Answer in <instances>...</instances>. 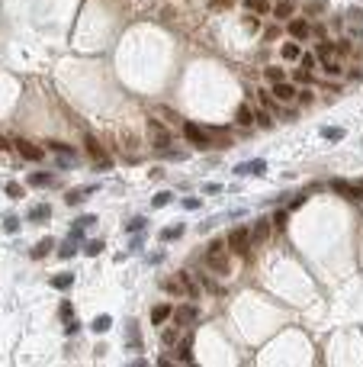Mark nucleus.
Segmentation results:
<instances>
[{
  "mask_svg": "<svg viewBox=\"0 0 363 367\" xmlns=\"http://www.w3.org/2000/svg\"><path fill=\"white\" fill-rule=\"evenodd\" d=\"M228 242H222V239H216L206 248V268L209 271H216V274H228Z\"/></svg>",
  "mask_w": 363,
  "mask_h": 367,
  "instance_id": "f257e3e1",
  "label": "nucleus"
},
{
  "mask_svg": "<svg viewBox=\"0 0 363 367\" xmlns=\"http://www.w3.org/2000/svg\"><path fill=\"white\" fill-rule=\"evenodd\" d=\"M164 290H167V293H177V296H187V300H196V296H200V290H196V283H193V277L190 274H170L167 280L161 283Z\"/></svg>",
  "mask_w": 363,
  "mask_h": 367,
  "instance_id": "f03ea898",
  "label": "nucleus"
},
{
  "mask_svg": "<svg viewBox=\"0 0 363 367\" xmlns=\"http://www.w3.org/2000/svg\"><path fill=\"white\" fill-rule=\"evenodd\" d=\"M225 242H228L231 255H248V251H251V229L248 226H235Z\"/></svg>",
  "mask_w": 363,
  "mask_h": 367,
  "instance_id": "7ed1b4c3",
  "label": "nucleus"
},
{
  "mask_svg": "<svg viewBox=\"0 0 363 367\" xmlns=\"http://www.w3.org/2000/svg\"><path fill=\"white\" fill-rule=\"evenodd\" d=\"M273 100H280V103H290V100H296V84H290V81H277V84H273Z\"/></svg>",
  "mask_w": 363,
  "mask_h": 367,
  "instance_id": "20e7f679",
  "label": "nucleus"
},
{
  "mask_svg": "<svg viewBox=\"0 0 363 367\" xmlns=\"http://www.w3.org/2000/svg\"><path fill=\"white\" fill-rule=\"evenodd\" d=\"M183 135H187L193 145H200V148L209 145V132H206V129H200L196 122H183Z\"/></svg>",
  "mask_w": 363,
  "mask_h": 367,
  "instance_id": "39448f33",
  "label": "nucleus"
},
{
  "mask_svg": "<svg viewBox=\"0 0 363 367\" xmlns=\"http://www.w3.org/2000/svg\"><path fill=\"white\" fill-rule=\"evenodd\" d=\"M45 148H52V152L58 155V161H61V165H65V168L77 161V152H74L71 145H65V142H49V145H45Z\"/></svg>",
  "mask_w": 363,
  "mask_h": 367,
  "instance_id": "423d86ee",
  "label": "nucleus"
},
{
  "mask_svg": "<svg viewBox=\"0 0 363 367\" xmlns=\"http://www.w3.org/2000/svg\"><path fill=\"white\" fill-rule=\"evenodd\" d=\"M267 171V161L264 158H254V161H241V165H235V174H241V178H254V174H264Z\"/></svg>",
  "mask_w": 363,
  "mask_h": 367,
  "instance_id": "0eeeda50",
  "label": "nucleus"
},
{
  "mask_svg": "<svg viewBox=\"0 0 363 367\" xmlns=\"http://www.w3.org/2000/svg\"><path fill=\"white\" fill-rule=\"evenodd\" d=\"M331 187L338 190L341 196H347L351 203H360V200H363V190L357 187V184H347V181H331Z\"/></svg>",
  "mask_w": 363,
  "mask_h": 367,
  "instance_id": "6e6552de",
  "label": "nucleus"
},
{
  "mask_svg": "<svg viewBox=\"0 0 363 367\" xmlns=\"http://www.w3.org/2000/svg\"><path fill=\"white\" fill-rule=\"evenodd\" d=\"M174 319H177V325H183V329H187V325H193L196 319H200V309H196V306H177L174 309Z\"/></svg>",
  "mask_w": 363,
  "mask_h": 367,
  "instance_id": "1a4fd4ad",
  "label": "nucleus"
},
{
  "mask_svg": "<svg viewBox=\"0 0 363 367\" xmlns=\"http://www.w3.org/2000/svg\"><path fill=\"white\" fill-rule=\"evenodd\" d=\"M16 148H19V155H23L26 161H42L45 158V148L32 145V142H26V139H16Z\"/></svg>",
  "mask_w": 363,
  "mask_h": 367,
  "instance_id": "9d476101",
  "label": "nucleus"
},
{
  "mask_svg": "<svg viewBox=\"0 0 363 367\" xmlns=\"http://www.w3.org/2000/svg\"><path fill=\"white\" fill-rule=\"evenodd\" d=\"M148 135H151V142H154L157 148H167V142H170V132H167V129H164L157 119H151V122H148Z\"/></svg>",
  "mask_w": 363,
  "mask_h": 367,
  "instance_id": "9b49d317",
  "label": "nucleus"
},
{
  "mask_svg": "<svg viewBox=\"0 0 363 367\" xmlns=\"http://www.w3.org/2000/svg\"><path fill=\"white\" fill-rule=\"evenodd\" d=\"M290 36L296 39V42L309 39L312 36V23H309V19H290Z\"/></svg>",
  "mask_w": 363,
  "mask_h": 367,
  "instance_id": "f8f14e48",
  "label": "nucleus"
},
{
  "mask_svg": "<svg viewBox=\"0 0 363 367\" xmlns=\"http://www.w3.org/2000/svg\"><path fill=\"white\" fill-rule=\"evenodd\" d=\"M84 148H87V155H90L93 161H106V152H103V145L97 142V135L84 132Z\"/></svg>",
  "mask_w": 363,
  "mask_h": 367,
  "instance_id": "ddd939ff",
  "label": "nucleus"
},
{
  "mask_svg": "<svg viewBox=\"0 0 363 367\" xmlns=\"http://www.w3.org/2000/svg\"><path fill=\"white\" fill-rule=\"evenodd\" d=\"M177 361L183 364H193V338H180V345H177Z\"/></svg>",
  "mask_w": 363,
  "mask_h": 367,
  "instance_id": "4468645a",
  "label": "nucleus"
},
{
  "mask_svg": "<svg viewBox=\"0 0 363 367\" xmlns=\"http://www.w3.org/2000/svg\"><path fill=\"white\" fill-rule=\"evenodd\" d=\"M270 229H273V219H260V222H254V229H251V242H267Z\"/></svg>",
  "mask_w": 363,
  "mask_h": 367,
  "instance_id": "2eb2a0df",
  "label": "nucleus"
},
{
  "mask_svg": "<svg viewBox=\"0 0 363 367\" xmlns=\"http://www.w3.org/2000/svg\"><path fill=\"white\" fill-rule=\"evenodd\" d=\"M170 316H174V306H170V303H157L154 306V309H151V322L154 325H161V322H167V319Z\"/></svg>",
  "mask_w": 363,
  "mask_h": 367,
  "instance_id": "dca6fc26",
  "label": "nucleus"
},
{
  "mask_svg": "<svg viewBox=\"0 0 363 367\" xmlns=\"http://www.w3.org/2000/svg\"><path fill=\"white\" fill-rule=\"evenodd\" d=\"M49 216H52V206H49V203H39V206H32L29 213H26V219H29V222H45Z\"/></svg>",
  "mask_w": 363,
  "mask_h": 367,
  "instance_id": "f3484780",
  "label": "nucleus"
},
{
  "mask_svg": "<svg viewBox=\"0 0 363 367\" xmlns=\"http://www.w3.org/2000/svg\"><path fill=\"white\" fill-rule=\"evenodd\" d=\"M292 10H296V6H292V0H277V3H273V16L283 19V23L292 16Z\"/></svg>",
  "mask_w": 363,
  "mask_h": 367,
  "instance_id": "a211bd4d",
  "label": "nucleus"
},
{
  "mask_svg": "<svg viewBox=\"0 0 363 367\" xmlns=\"http://www.w3.org/2000/svg\"><path fill=\"white\" fill-rule=\"evenodd\" d=\"M318 61H321V68H325V74H331V78H338V74L344 71V68H341V61L334 58V52H331V55H325V58H318Z\"/></svg>",
  "mask_w": 363,
  "mask_h": 367,
  "instance_id": "6ab92c4d",
  "label": "nucleus"
},
{
  "mask_svg": "<svg viewBox=\"0 0 363 367\" xmlns=\"http://www.w3.org/2000/svg\"><path fill=\"white\" fill-rule=\"evenodd\" d=\"M235 119L241 122V126H254V110H251L248 103H241V106L235 110Z\"/></svg>",
  "mask_w": 363,
  "mask_h": 367,
  "instance_id": "aec40b11",
  "label": "nucleus"
},
{
  "mask_svg": "<svg viewBox=\"0 0 363 367\" xmlns=\"http://www.w3.org/2000/svg\"><path fill=\"white\" fill-rule=\"evenodd\" d=\"M157 116H161V119H167L170 126H177V129H183V122H187L183 116H177L174 110H167V106H157Z\"/></svg>",
  "mask_w": 363,
  "mask_h": 367,
  "instance_id": "412c9836",
  "label": "nucleus"
},
{
  "mask_svg": "<svg viewBox=\"0 0 363 367\" xmlns=\"http://www.w3.org/2000/svg\"><path fill=\"white\" fill-rule=\"evenodd\" d=\"M280 55H283V61H299L302 58V49H299L296 42H286L283 49H280Z\"/></svg>",
  "mask_w": 363,
  "mask_h": 367,
  "instance_id": "4be33fe9",
  "label": "nucleus"
},
{
  "mask_svg": "<svg viewBox=\"0 0 363 367\" xmlns=\"http://www.w3.org/2000/svg\"><path fill=\"white\" fill-rule=\"evenodd\" d=\"M52 248H55V239H52V235H45V239L39 242L36 248H32V258H45V255H49Z\"/></svg>",
  "mask_w": 363,
  "mask_h": 367,
  "instance_id": "5701e85b",
  "label": "nucleus"
},
{
  "mask_svg": "<svg viewBox=\"0 0 363 367\" xmlns=\"http://www.w3.org/2000/svg\"><path fill=\"white\" fill-rule=\"evenodd\" d=\"M180 335H183V325H177V329H164L161 332V342L164 345H177V342H180Z\"/></svg>",
  "mask_w": 363,
  "mask_h": 367,
  "instance_id": "b1692460",
  "label": "nucleus"
},
{
  "mask_svg": "<svg viewBox=\"0 0 363 367\" xmlns=\"http://www.w3.org/2000/svg\"><path fill=\"white\" fill-rule=\"evenodd\" d=\"M93 190H97V187H93V184H90V187H84V190H68V206H77V203H80V196H84V193H93Z\"/></svg>",
  "mask_w": 363,
  "mask_h": 367,
  "instance_id": "393cba45",
  "label": "nucleus"
},
{
  "mask_svg": "<svg viewBox=\"0 0 363 367\" xmlns=\"http://www.w3.org/2000/svg\"><path fill=\"white\" fill-rule=\"evenodd\" d=\"M71 283H74V274H68V271H65V274H55V277H52V287H58V290H68Z\"/></svg>",
  "mask_w": 363,
  "mask_h": 367,
  "instance_id": "a878e982",
  "label": "nucleus"
},
{
  "mask_svg": "<svg viewBox=\"0 0 363 367\" xmlns=\"http://www.w3.org/2000/svg\"><path fill=\"white\" fill-rule=\"evenodd\" d=\"M29 184H32V187H52L55 178H52V174H45V171H39V174H32V178H29Z\"/></svg>",
  "mask_w": 363,
  "mask_h": 367,
  "instance_id": "bb28decb",
  "label": "nucleus"
},
{
  "mask_svg": "<svg viewBox=\"0 0 363 367\" xmlns=\"http://www.w3.org/2000/svg\"><path fill=\"white\" fill-rule=\"evenodd\" d=\"M248 3V10H254V13H267V10H273V0H244Z\"/></svg>",
  "mask_w": 363,
  "mask_h": 367,
  "instance_id": "cd10ccee",
  "label": "nucleus"
},
{
  "mask_svg": "<svg viewBox=\"0 0 363 367\" xmlns=\"http://www.w3.org/2000/svg\"><path fill=\"white\" fill-rule=\"evenodd\" d=\"M254 122H257V126H260V129H270V126H273V119H270V113H267V110H260V106H257V110H254Z\"/></svg>",
  "mask_w": 363,
  "mask_h": 367,
  "instance_id": "c85d7f7f",
  "label": "nucleus"
},
{
  "mask_svg": "<svg viewBox=\"0 0 363 367\" xmlns=\"http://www.w3.org/2000/svg\"><path fill=\"white\" fill-rule=\"evenodd\" d=\"M170 200H174V193H170V190H161V193H154L151 206H154V209H161V206H167Z\"/></svg>",
  "mask_w": 363,
  "mask_h": 367,
  "instance_id": "c756f323",
  "label": "nucleus"
},
{
  "mask_svg": "<svg viewBox=\"0 0 363 367\" xmlns=\"http://www.w3.org/2000/svg\"><path fill=\"white\" fill-rule=\"evenodd\" d=\"M109 325H113V319H109V316H97V319H93V325H90V329L97 332V335H103V332L109 329Z\"/></svg>",
  "mask_w": 363,
  "mask_h": 367,
  "instance_id": "7c9ffc66",
  "label": "nucleus"
},
{
  "mask_svg": "<svg viewBox=\"0 0 363 367\" xmlns=\"http://www.w3.org/2000/svg\"><path fill=\"white\" fill-rule=\"evenodd\" d=\"M299 65H302L305 71H315V68H318V55H312V52H302V58H299Z\"/></svg>",
  "mask_w": 363,
  "mask_h": 367,
  "instance_id": "2f4dec72",
  "label": "nucleus"
},
{
  "mask_svg": "<svg viewBox=\"0 0 363 367\" xmlns=\"http://www.w3.org/2000/svg\"><path fill=\"white\" fill-rule=\"evenodd\" d=\"M286 222H290V209H277L273 213V229H286Z\"/></svg>",
  "mask_w": 363,
  "mask_h": 367,
  "instance_id": "473e14b6",
  "label": "nucleus"
},
{
  "mask_svg": "<svg viewBox=\"0 0 363 367\" xmlns=\"http://www.w3.org/2000/svg\"><path fill=\"white\" fill-rule=\"evenodd\" d=\"M58 255H61V258H74V255H77V239H68L65 245H61Z\"/></svg>",
  "mask_w": 363,
  "mask_h": 367,
  "instance_id": "72a5a7b5",
  "label": "nucleus"
},
{
  "mask_svg": "<svg viewBox=\"0 0 363 367\" xmlns=\"http://www.w3.org/2000/svg\"><path fill=\"white\" fill-rule=\"evenodd\" d=\"M180 235H183V226H170V229H164V232H161V239L164 242H174V239H180Z\"/></svg>",
  "mask_w": 363,
  "mask_h": 367,
  "instance_id": "f704fd0d",
  "label": "nucleus"
},
{
  "mask_svg": "<svg viewBox=\"0 0 363 367\" xmlns=\"http://www.w3.org/2000/svg\"><path fill=\"white\" fill-rule=\"evenodd\" d=\"M267 78L277 84V81H286V71H283V68H277V65H270V68H267Z\"/></svg>",
  "mask_w": 363,
  "mask_h": 367,
  "instance_id": "c9c22d12",
  "label": "nucleus"
},
{
  "mask_svg": "<svg viewBox=\"0 0 363 367\" xmlns=\"http://www.w3.org/2000/svg\"><path fill=\"white\" fill-rule=\"evenodd\" d=\"M126 229H129V232H142V229H145V216H135V219H129Z\"/></svg>",
  "mask_w": 363,
  "mask_h": 367,
  "instance_id": "e433bc0d",
  "label": "nucleus"
},
{
  "mask_svg": "<svg viewBox=\"0 0 363 367\" xmlns=\"http://www.w3.org/2000/svg\"><path fill=\"white\" fill-rule=\"evenodd\" d=\"M3 229H6L10 235H16V232H19V219H16V216H6V219H3Z\"/></svg>",
  "mask_w": 363,
  "mask_h": 367,
  "instance_id": "4c0bfd02",
  "label": "nucleus"
},
{
  "mask_svg": "<svg viewBox=\"0 0 363 367\" xmlns=\"http://www.w3.org/2000/svg\"><path fill=\"white\" fill-rule=\"evenodd\" d=\"M321 135L331 139V142H341V139H344V129H321Z\"/></svg>",
  "mask_w": 363,
  "mask_h": 367,
  "instance_id": "58836bf2",
  "label": "nucleus"
},
{
  "mask_svg": "<svg viewBox=\"0 0 363 367\" xmlns=\"http://www.w3.org/2000/svg\"><path fill=\"white\" fill-rule=\"evenodd\" d=\"M292 81H296V84H309V81H312V71H305V68H299V71L292 74Z\"/></svg>",
  "mask_w": 363,
  "mask_h": 367,
  "instance_id": "ea45409f",
  "label": "nucleus"
},
{
  "mask_svg": "<svg viewBox=\"0 0 363 367\" xmlns=\"http://www.w3.org/2000/svg\"><path fill=\"white\" fill-rule=\"evenodd\" d=\"M305 6H309V13H325V10H328V3H325V0H309Z\"/></svg>",
  "mask_w": 363,
  "mask_h": 367,
  "instance_id": "a19ab883",
  "label": "nucleus"
},
{
  "mask_svg": "<svg viewBox=\"0 0 363 367\" xmlns=\"http://www.w3.org/2000/svg\"><path fill=\"white\" fill-rule=\"evenodd\" d=\"M257 103L264 106V110H273V93H257Z\"/></svg>",
  "mask_w": 363,
  "mask_h": 367,
  "instance_id": "79ce46f5",
  "label": "nucleus"
},
{
  "mask_svg": "<svg viewBox=\"0 0 363 367\" xmlns=\"http://www.w3.org/2000/svg\"><path fill=\"white\" fill-rule=\"evenodd\" d=\"M71 316H74V306L65 300V303H61V319H65V322H71Z\"/></svg>",
  "mask_w": 363,
  "mask_h": 367,
  "instance_id": "37998d69",
  "label": "nucleus"
},
{
  "mask_svg": "<svg viewBox=\"0 0 363 367\" xmlns=\"http://www.w3.org/2000/svg\"><path fill=\"white\" fill-rule=\"evenodd\" d=\"M6 193L16 200V196H23V187H19V184H6Z\"/></svg>",
  "mask_w": 363,
  "mask_h": 367,
  "instance_id": "c03bdc74",
  "label": "nucleus"
},
{
  "mask_svg": "<svg viewBox=\"0 0 363 367\" xmlns=\"http://www.w3.org/2000/svg\"><path fill=\"white\" fill-rule=\"evenodd\" d=\"M100 251H103V242H90V245H87V255H100Z\"/></svg>",
  "mask_w": 363,
  "mask_h": 367,
  "instance_id": "a18cd8bd",
  "label": "nucleus"
},
{
  "mask_svg": "<svg viewBox=\"0 0 363 367\" xmlns=\"http://www.w3.org/2000/svg\"><path fill=\"white\" fill-rule=\"evenodd\" d=\"M183 206H187V209H200L203 200H196V196H187V200H183Z\"/></svg>",
  "mask_w": 363,
  "mask_h": 367,
  "instance_id": "49530a36",
  "label": "nucleus"
},
{
  "mask_svg": "<svg viewBox=\"0 0 363 367\" xmlns=\"http://www.w3.org/2000/svg\"><path fill=\"white\" fill-rule=\"evenodd\" d=\"M296 100H299V103H312V91H299Z\"/></svg>",
  "mask_w": 363,
  "mask_h": 367,
  "instance_id": "de8ad7c7",
  "label": "nucleus"
},
{
  "mask_svg": "<svg viewBox=\"0 0 363 367\" xmlns=\"http://www.w3.org/2000/svg\"><path fill=\"white\" fill-rule=\"evenodd\" d=\"M74 222H80V226H93V222H97V216H80V219H74Z\"/></svg>",
  "mask_w": 363,
  "mask_h": 367,
  "instance_id": "09e8293b",
  "label": "nucleus"
},
{
  "mask_svg": "<svg viewBox=\"0 0 363 367\" xmlns=\"http://www.w3.org/2000/svg\"><path fill=\"white\" fill-rule=\"evenodd\" d=\"M200 283H203V287H206V290H216V283H212L206 274H200Z\"/></svg>",
  "mask_w": 363,
  "mask_h": 367,
  "instance_id": "8fccbe9b",
  "label": "nucleus"
},
{
  "mask_svg": "<svg viewBox=\"0 0 363 367\" xmlns=\"http://www.w3.org/2000/svg\"><path fill=\"white\" fill-rule=\"evenodd\" d=\"M302 203H305V196H302V193H299V196H296V200H292V203H290V209H299V206H302Z\"/></svg>",
  "mask_w": 363,
  "mask_h": 367,
  "instance_id": "3c124183",
  "label": "nucleus"
},
{
  "mask_svg": "<svg viewBox=\"0 0 363 367\" xmlns=\"http://www.w3.org/2000/svg\"><path fill=\"white\" fill-rule=\"evenodd\" d=\"M351 16L357 19V23H363V10H351Z\"/></svg>",
  "mask_w": 363,
  "mask_h": 367,
  "instance_id": "603ef678",
  "label": "nucleus"
},
{
  "mask_svg": "<svg viewBox=\"0 0 363 367\" xmlns=\"http://www.w3.org/2000/svg\"><path fill=\"white\" fill-rule=\"evenodd\" d=\"M6 145H10V142H6V139H0V148H6Z\"/></svg>",
  "mask_w": 363,
  "mask_h": 367,
  "instance_id": "864d4df0",
  "label": "nucleus"
}]
</instances>
